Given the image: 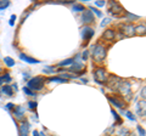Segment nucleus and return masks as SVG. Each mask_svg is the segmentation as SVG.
<instances>
[{"label": "nucleus", "instance_id": "obj_1", "mask_svg": "<svg viewBox=\"0 0 146 136\" xmlns=\"http://www.w3.org/2000/svg\"><path fill=\"white\" fill-rule=\"evenodd\" d=\"M91 55H93V58L95 62L101 63L107 55V50L101 44H94L91 46Z\"/></svg>", "mask_w": 146, "mask_h": 136}, {"label": "nucleus", "instance_id": "obj_2", "mask_svg": "<svg viewBox=\"0 0 146 136\" xmlns=\"http://www.w3.org/2000/svg\"><path fill=\"white\" fill-rule=\"evenodd\" d=\"M44 84H45V78L38 75V77H34V78H32L31 80H28L27 88L35 92V91H40V90H43Z\"/></svg>", "mask_w": 146, "mask_h": 136}, {"label": "nucleus", "instance_id": "obj_3", "mask_svg": "<svg viewBox=\"0 0 146 136\" xmlns=\"http://www.w3.org/2000/svg\"><path fill=\"white\" fill-rule=\"evenodd\" d=\"M117 91H119V94L124 97L125 102L130 101V98H131V86H130L129 81L122 80V83H121V85H119V88H118Z\"/></svg>", "mask_w": 146, "mask_h": 136}, {"label": "nucleus", "instance_id": "obj_4", "mask_svg": "<svg viewBox=\"0 0 146 136\" xmlns=\"http://www.w3.org/2000/svg\"><path fill=\"white\" fill-rule=\"evenodd\" d=\"M94 79L98 84H106L108 80V75L104 68L98 67L94 71Z\"/></svg>", "mask_w": 146, "mask_h": 136}, {"label": "nucleus", "instance_id": "obj_5", "mask_svg": "<svg viewBox=\"0 0 146 136\" xmlns=\"http://www.w3.org/2000/svg\"><path fill=\"white\" fill-rule=\"evenodd\" d=\"M122 83V79L121 78H118V77L116 75H112V77H110L108 80H107V85H108V88L112 90V91H117L118 88H119V85Z\"/></svg>", "mask_w": 146, "mask_h": 136}, {"label": "nucleus", "instance_id": "obj_6", "mask_svg": "<svg viewBox=\"0 0 146 136\" xmlns=\"http://www.w3.org/2000/svg\"><path fill=\"white\" fill-rule=\"evenodd\" d=\"M108 5H110V9H108L110 13H112L115 17H118L123 12V7L119 5V3H117V1H110Z\"/></svg>", "mask_w": 146, "mask_h": 136}, {"label": "nucleus", "instance_id": "obj_7", "mask_svg": "<svg viewBox=\"0 0 146 136\" xmlns=\"http://www.w3.org/2000/svg\"><path fill=\"white\" fill-rule=\"evenodd\" d=\"M119 29H121V33L123 35H125V37H133V35H135V27L130 23L119 26Z\"/></svg>", "mask_w": 146, "mask_h": 136}, {"label": "nucleus", "instance_id": "obj_8", "mask_svg": "<svg viewBox=\"0 0 146 136\" xmlns=\"http://www.w3.org/2000/svg\"><path fill=\"white\" fill-rule=\"evenodd\" d=\"M107 98H108V101L111 102L113 106H116L117 108H119L121 111L123 110V108H125V106H127L125 101L123 98H121V97H117V96H107Z\"/></svg>", "mask_w": 146, "mask_h": 136}, {"label": "nucleus", "instance_id": "obj_9", "mask_svg": "<svg viewBox=\"0 0 146 136\" xmlns=\"http://www.w3.org/2000/svg\"><path fill=\"white\" fill-rule=\"evenodd\" d=\"M93 35H94V29L91 28V27L85 26L82 28V38H83V40L85 43H88L89 40L93 38Z\"/></svg>", "mask_w": 146, "mask_h": 136}, {"label": "nucleus", "instance_id": "obj_10", "mask_svg": "<svg viewBox=\"0 0 146 136\" xmlns=\"http://www.w3.org/2000/svg\"><path fill=\"white\" fill-rule=\"evenodd\" d=\"M82 21H83V23L85 24H90V23H94V15L93 12H91L90 10H84L83 13H82Z\"/></svg>", "mask_w": 146, "mask_h": 136}, {"label": "nucleus", "instance_id": "obj_11", "mask_svg": "<svg viewBox=\"0 0 146 136\" xmlns=\"http://www.w3.org/2000/svg\"><path fill=\"white\" fill-rule=\"evenodd\" d=\"M29 128H31L29 123H27L26 120H23L17 128L18 129V135L20 136H28L29 135Z\"/></svg>", "mask_w": 146, "mask_h": 136}, {"label": "nucleus", "instance_id": "obj_12", "mask_svg": "<svg viewBox=\"0 0 146 136\" xmlns=\"http://www.w3.org/2000/svg\"><path fill=\"white\" fill-rule=\"evenodd\" d=\"M115 37H116L115 29H106L102 34V39L106 40V42H112V40L115 39Z\"/></svg>", "mask_w": 146, "mask_h": 136}, {"label": "nucleus", "instance_id": "obj_13", "mask_svg": "<svg viewBox=\"0 0 146 136\" xmlns=\"http://www.w3.org/2000/svg\"><path fill=\"white\" fill-rule=\"evenodd\" d=\"M18 57H20L22 61L29 63V65H34V63H39V62H40L39 60H35V58L31 57V56H28V55H26V53H23V52H21L20 55H18Z\"/></svg>", "mask_w": 146, "mask_h": 136}, {"label": "nucleus", "instance_id": "obj_14", "mask_svg": "<svg viewBox=\"0 0 146 136\" xmlns=\"http://www.w3.org/2000/svg\"><path fill=\"white\" fill-rule=\"evenodd\" d=\"M13 113H15V117H17L18 120L23 121V116H25V108L23 107H15L13 108Z\"/></svg>", "mask_w": 146, "mask_h": 136}, {"label": "nucleus", "instance_id": "obj_15", "mask_svg": "<svg viewBox=\"0 0 146 136\" xmlns=\"http://www.w3.org/2000/svg\"><path fill=\"white\" fill-rule=\"evenodd\" d=\"M136 112H138V116L139 117H145V100H143V101H140L138 103V110H136Z\"/></svg>", "mask_w": 146, "mask_h": 136}, {"label": "nucleus", "instance_id": "obj_16", "mask_svg": "<svg viewBox=\"0 0 146 136\" xmlns=\"http://www.w3.org/2000/svg\"><path fill=\"white\" fill-rule=\"evenodd\" d=\"M1 94H5V95H7V96H12L13 90H12V88L10 86V85H4V86L1 88Z\"/></svg>", "mask_w": 146, "mask_h": 136}, {"label": "nucleus", "instance_id": "obj_17", "mask_svg": "<svg viewBox=\"0 0 146 136\" xmlns=\"http://www.w3.org/2000/svg\"><path fill=\"white\" fill-rule=\"evenodd\" d=\"M145 24H139L138 27H135V34L138 35H145Z\"/></svg>", "mask_w": 146, "mask_h": 136}, {"label": "nucleus", "instance_id": "obj_18", "mask_svg": "<svg viewBox=\"0 0 146 136\" xmlns=\"http://www.w3.org/2000/svg\"><path fill=\"white\" fill-rule=\"evenodd\" d=\"M4 62H5V65H6L7 67H13V66L16 65L15 60H13V58H11L10 56H6V57H4Z\"/></svg>", "mask_w": 146, "mask_h": 136}, {"label": "nucleus", "instance_id": "obj_19", "mask_svg": "<svg viewBox=\"0 0 146 136\" xmlns=\"http://www.w3.org/2000/svg\"><path fill=\"white\" fill-rule=\"evenodd\" d=\"M72 11H74V12H83L84 11V6L82 5V4H73Z\"/></svg>", "mask_w": 146, "mask_h": 136}, {"label": "nucleus", "instance_id": "obj_20", "mask_svg": "<svg viewBox=\"0 0 146 136\" xmlns=\"http://www.w3.org/2000/svg\"><path fill=\"white\" fill-rule=\"evenodd\" d=\"M125 18L128 21H138L140 17L136 15H133V13H130V12H125Z\"/></svg>", "mask_w": 146, "mask_h": 136}, {"label": "nucleus", "instance_id": "obj_21", "mask_svg": "<svg viewBox=\"0 0 146 136\" xmlns=\"http://www.w3.org/2000/svg\"><path fill=\"white\" fill-rule=\"evenodd\" d=\"M49 81H56V83H67V79H62L61 77H51V78L48 79Z\"/></svg>", "mask_w": 146, "mask_h": 136}, {"label": "nucleus", "instance_id": "obj_22", "mask_svg": "<svg viewBox=\"0 0 146 136\" xmlns=\"http://www.w3.org/2000/svg\"><path fill=\"white\" fill-rule=\"evenodd\" d=\"M9 6H10V1H7V0H0V11L5 10Z\"/></svg>", "mask_w": 146, "mask_h": 136}, {"label": "nucleus", "instance_id": "obj_23", "mask_svg": "<svg viewBox=\"0 0 146 136\" xmlns=\"http://www.w3.org/2000/svg\"><path fill=\"white\" fill-rule=\"evenodd\" d=\"M0 79L3 80V83H11V81H12L11 75L9 74V73H5V74H4V75H3V77H1V78H0Z\"/></svg>", "mask_w": 146, "mask_h": 136}, {"label": "nucleus", "instance_id": "obj_24", "mask_svg": "<svg viewBox=\"0 0 146 136\" xmlns=\"http://www.w3.org/2000/svg\"><path fill=\"white\" fill-rule=\"evenodd\" d=\"M22 90H23V92H25L26 95H28V96H33V97H35V96H36V92L32 91V90H31V89H28L27 86H23V89H22Z\"/></svg>", "mask_w": 146, "mask_h": 136}, {"label": "nucleus", "instance_id": "obj_25", "mask_svg": "<svg viewBox=\"0 0 146 136\" xmlns=\"http://www.w3.org/2000/svg\"><path fill=\"white\" fill-rule=\"evenodd\" d=\"M70 65H73V58H67V60L58 63V66H60V67H62V66L63 67H65V66H70Z\"/></svg>", "mask_w": 146, "mask_h": 136}, {"label": "nucleus", "instance_id": "obj_26", "mask_svg": "<svg viewBox=\"0 0 146 136\" xmlns=\"http://www.w3.org/2000/svg\"><path fill=\"white\" fill-rule=\"evenodd\" d=\"M55 71H56V69H55L54 67H51V66H46L43 69V72H44V73H46V74H52V73H55Z\"/></svg>", "mask_w": 146, "mask_h": 136}, {"label": "nucleus", "instance_id": "obj_27", "mask_svg": "<svg viewBox=\"0 0 146 136\" xmlns=\"http://www.w3.org/2000/svg\"><path fill=\"white\" fill-rule=\"evenodd\" d=\"M89 10L93 12V13H95V15H96L98 17H102V12L99 10V9H96V7H93V6H90V9Z\"/></svg>", "mask_w": 146, "mask_h": 136}, {"label": "nucleus", "instance_id": "obj_28", "mask_svg": "<svg viewBox=\"0 0 146 136\" xmlns=\"http://www.w3.org/2000/svg\"><path fill=\"white\" fill-rule=\"evenodd\" d=\"M118 136H129V130L124 129V128H121L119 131H118Z\"/></svg>", "mask_w": 146, "mask_h": 136}, {"label": "nucleus", "instance_id": "obj_29", "mask_svg": "<svg viewBox=\"0 0 146 136\" xmlns=\"http://www.w3.org/2000/svg\"><path fill=\"white\" fill-rule=\"evenodd\" d=\"M125 116H127V118H128V119H129V120H131V121H135V120H136L135 116H134V114H133V113H131L130 111H127V112H125Z\"/></svg>", "mask_w": 146, "mask_h": 136}, {"label": "nucleus", "instance_id": "obj_30", "mask_svg": "<svg viewBox=\"0 0 146 136\" xmlns=\"http://www.w3.org/2000/svg\"><path fill=\"white\" fill-rule=\"evenodd\" d=\"M111 113L113 116H115V119H116V121L118 124H122V120H121V118H119V116H118V113L115 111V110H111Z\"/></svg>", "mask_w": 146, "mask_h": 136}, {"label": "nucleus", "instance_id": "obj_31", "mask_svg": "<svg viewBox=\"0 0 146 136\" xmlns=\"http://www.w3.org/2000/svg\"><path fill=\"white\" fill-rule=\"evenodd\" d=\"M88 57H89V51H88V50H84L83 53H80L82 61H86V60H88Z\"/></svg>", "mask_w": 146, "mask_h": 136}, {"label": "nucleus", "instance_id": "obj_32", "mask_svg": "<svg viewBox=\"0 0 146 136\" xmlns=\"http://www.w3.org/2000/svg\"><path fill=\"white\" fill-rule=\"evenodd\" d=\"M111 22H112V18H110V17H106V18H104V21L101 22V24H100V26H101V27H106L107 24L111 23Z\"/></svg>", "mask_w": 146, "mask_h": 136}, {"label": "nucleus", "instance_id": "obj_33", "mask_svg": "<svg viewBox=\"0 0 146 136\" xmlns=\"http://www.w3.org/2000/svg\"><path fill=\"white\" fill-rule=\"evenodd\" d=\"M28 107H29L31 111H34L35 107H36V102H35V101H29V102H28Z\"/></svg>", "mask_w": 146, "mask_h": 136}, {"label": "nucleus", "instance_id": "obj_34", "mask_svg": "<svg viewBox=\"0 0 146 136\" xmlns=\"http://www.w3.org/2000/svg\"><path fill=\"white\" fill-rule=\"evenodd\" d=\"M15 21H16V15H11L10 21H9V24H10V27H13V24H15Z\"/></svg>", "mask_w": 146, "mask_h": 136}, {"label": "nucleus", "instance_id": "obj_35", "mask_svg": "<svg viewBox=\"0 0 146 136\" xmlns=\"http://www.w3.org/2000/svg\"><path fill=\"white\" fill-rule=\"evenodd\" d=\"M136 129H138L140 136H145V130H144L143 126H141V125H138V126H136Z\"/></svg>", "mask_w": 146, "mask_h": 136}, {"label": "nucleus", "instance_id": "obj_36", "mask_svg": "<svg viewBox=\"0 0 146 136\" xmlns=\"http://www.w3.org/2000/svg\"><path fill=\"white\" fill-rule=\"evenodd\" d=\"M105 1H101V0H96L95 1V6H98V7H102V6H105Z\"/></svg>", "mask_w": 146, "mask_h": 136}, {"label": "nucleus", "instance_id": "obj_37", "mask_svg": "<svg viewBox=\"0 0 146 136\" xmlns=\"http://www.w3.org/2000/svg\"><path fill=\"white\" fill-rule=\"evenodd\" d=\"M5 108H6V110L7 111H11V110H13V108H15V105H13V103H7V105L5 106Z\"/></svg>", "mask_w": 146, "mask_h": 136}, {"label": "nucleus", "instance_id": "obj_38", "mask_svg": "<svg viewBox=\"0 0 146 136\" xmlns=\"http://www.w3.org/2000/svg\"><path fill=\"white\" fill-rule=\"evenodd\" d=\"M11 88H12V90H13V91H17V84H16V83H13Z\"/></svg>", "mask_w": 146, "mask_h": 136}, {"label": "nucleus", "instance_id": "obj_39", "mask_svg": "<svg viewBox=\"0 0 146 136\" xmlns=\"http://www.w3.org/2000/svg\"><path fill=\"white\" fill-rule=\"evenodd\" d=\"M33 136H39V131L34 130V131H33Z\"/></svg>", "mask_w": 146, "mask_h": 136}, {"label": "nucleus", "instance_id": "obj_40", "mask_svg": "<svg viewBox=\"0 0 146 136\" xmlns=\"http://www.w3.org/2000/svg\"><path fill=\"white\" fill-rule=\"evenodd\" d=\"M141 94H143V100H145V88H143V91H141Z\"/></svg>", "mask_w": 146, "mask_h": 136}, {"label": "nucleus", "instance_id": "obj_41", "mask_svg": "<svg viewBox=\"0 0 146 136\" xmlns=\"http://www.w3.org/2000/svg\"><path fill=\"white\" fill-rule=\"evenodd\" d=\"M39 136H46V135H45L44 133H39Z\"/></svg>", "mask_w": 146, "mask_h": 136}, {"label": "nucleus", "instance_id": "obj_42", "mask_svg": "<svg viewBox=\"0 0 146 136\" xmlns=\"http://www.w3.org/2000/svg\"><path fill=\"white\" fill-rule=\"evenodd\" d=\"M1 95H3V94H1V89H0V97H1Z\"/></svg>", "mask_w": 146, "mask_h": 136}, {"label": "nucleus", "instance_id": "obj_43", "mask_svg": "<svg viewBox=\"0 0 146 136\" xmlns=\"http://www.w3.org/2000/svg\"><path fill=\"white\" fill-rule=\"evenodd\" d=\"M1 84H3V80H1V79H0V85H1Z\"/></svg>", "mask_w": 146, "mask_h": 136}, {"label": "nucleus", "instance_id": "obj_44", "mask_svg": "<svg viewBox=\"0 0 146 136\" xmlns=\"http://www.w3.org/2000/svg\"><path fill=\"white\" fill-rule=\"evenodd\" d=\"M129 136H136V135H135V134H131V135H129Z\"/></svg>", "mask_w": 146, "mask_h": 136}, {"label": "nucleus", "instance_id": "obj_45", "mask_svg": "<svg viewBox=\"0 0 146 136\" xmlns=\"http://www.w3.org/2000/svg\"><path fill=\"white\" fill-rule=\"evenodd\" d=\"M3 71V68H1V66H0V72H1Z\"/></svg>", "mask_w": 146, "mask_h": 136}]
</instances>
